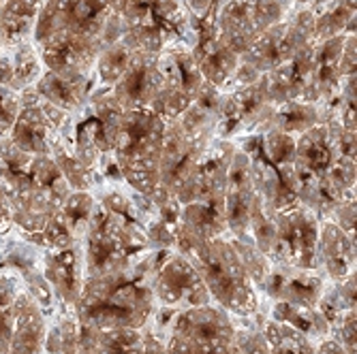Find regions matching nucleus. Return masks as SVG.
Here are the masks:
<instances>
[{"instance_id": "f257e3e1", "label": "nucleus", "mask_w": 357, "mask_h": 354, "mask_svg": "<svg viewBox=\"0 0 357 354\" xmlns=\"http://www.w3.org/2000/svg\"><path fill=\"white\" fill-rule=\"evenodd\" d=\"M120 37V17L107 0H43L32 43L45 71L84 77L94 73L103 47Z\"/></svg>"}, {"instance_id": "f03ea898", "label": "nucleus", "mask_w": 357, "mask_h": 354, "mask_svg": "<svg viewBox=\"0 0 357 354\" xmlns=\"http://www.w3.org/2000/svg\"><path fill=\"white\" fill-rule=\"evenodd\" d=\"M158 250L137 265L92 275L84 280L82 295L73 309L79 327L92 329H142L154 316L152 275Z\"/></svg>"}, {"instance_id": "7ed1b4c3", "label": "nucleus", "mask_w": 357, "mask_h": 354, "mask_svg": "<svg viewBox=\"0 0 357 354\" xmlns=\"http://www.w3.org/2000/svg\"><path fill=\"white\" fill-rule=\"evenodd\" d=\"M94 199L96 205L84 237L86 277L128 269L144 261L152 250L135 201L120 190Z\"/></svg>"}, {"instance_id": "20e7f679", "label": "nucleus", "mask_w": 357, "mask_h": 354, "mask_svg": "<svg viewBox=\"0 0 357 354\" xmlns=\"http://www.w3.org/2000/svg\"><path fill=\"white\" fill-rule=\"evenodd\" d=\"M176 252L197 267L212 301L227 314L250 318L259 312L257 288L240 261L229 233L214 239H197L182 224L176 227Z\"/></svg>"}, {"instance_id": "39448f33", "label": "nucleus", "mask_w": 357, "mask_h": 354, "mask_svg": "<svg viewBox=\"0 0 357 354\" xmlns=\"http://www.w3.org/2000/svg\"><path fill=\"white\" fill-rule=\"evenodd\" d=\"M163 139H165V122L154 111L150 109L124 111L118 124L114 150H112L118 175L137 195L148 197L154 207L174 199L160 188V179H158Z\"/></svg>"}, {"instance_id": "423d86ee", "label": "nucleus", "mask_w": 357, "mask_h": 354, "mask_svg": "<svg viewBox=\"0 0 357 354\" xmlns=\"http://www.w3.org/2000/svg\"><path fill=\"white\" fill-rule=\"evenodd\" d=\"M71 192L52 156H32L28 169L7 188L13 229L35 246Z\"/></svg>"}, {"instance_id": "0eeeda50", "label": "nucleus", "mask_w": 357, "mask_h": 354, "mask_svg": "<svg viewBox=\"0 0 357 354\" xmlns=\"http://www.w3.org/2000/svg\"><path fill=\"white\" fill-rule=\"evenodd\" d=\"M250 160V173L259 197L272 214L300 205V184L296 177V137L268 131L240 137L236 143Z\"/></svg>"}, {"instance_id": "6e6552de", "label": "nucleus", "mask_w": 357, "mask_h": 354, "mask_svg": "<svg viewBox=\"0 0 357 354\" xmlns=\"http://www.w3.org/2000/svg\"><path fill=\"white\" fill-rule=\"evenodd\" d=\"M120 41L139 51L160 54L190 45L188 9L180 0H133L120 15Z\"/></svg>"}, {"instance_id": "1a4fd4ad", "label": "nucleus", "mask_w": 357, "mask_h": 354, "mask_svg": "<svg viewBox=\"0 0 357 354\" xmlns=\"http://www.w3.org/2000/svg\"><path fill=\"white\" fill-rule=\"evenodd\" d=\"M234 318L218 305L178 309L163 337L167 354H231Z\"/></svg>"}, {"instance_id": "9d476101", "label": "nucleus", "mask_w": 357, "mask_h": 354, "mask_svg": "<svg viewBox=\"0 0 357 354\" xmlns=\"http://www.w3.org/2000/svg\"><path fill=\"white\" fill-rule=\"evenodd\" d=\"M314 43V11L298 7L284 19L268 28L242 56L240 60L252 67L257 73H270L298 51Z\"/></svg>"}, {"instance_id": "9b49d317", "label": "nucleus", "mask_w": 357, "mask_h": 354, "mask_svg": "<svg viewBox=\"0 0 357 354\" xmlns=\"http://www.w3.org/2000/svg\"><path fill=\"white\" fill-rule=\"evenodd\" d=\"M22 107L9 139L30 156H50L54 143L69 131L73 115L54 107L30 86L20 92Z\"/></svg>"}, {"instance_id": "f8f14e48", "label": "nucleus", "mask_w": 357, "mask_h": 354, "mask_svg": "<svg viewBox=\"0 0 357 354\" xmlns=\"http://www.w3.org/2000/svg\"><path fill=\"white\" fill-rule=\"evenodd\" d=\"M294 0H229L214 17L218 37L242 56L268 28L284 19Z\"/></svg>"}, {"instance_id": "ddd939ff", "label": "nucleus", "mask_w": 357, "mask_h": 354, "mask_svg": "<svg viewBox=\"0 0 357 354\" xmlns=\"http://www.w3.org/2000/svg\"><path fill=\"white\" fill-rule=\"evenodd\" d=\"M158 67H160V88L148 109L154 111L165 124H169L184 113V109L192 103V99L197 96L206 79L202 77L186 45L160 51Z\"/></svg>"}, {"instance_id": "4468645a", "label": "nucleus", "mask_w": 357, "mask_h": 354, "mask_svg": "<svg viewBox=\"0 0 357 354\" xmlns=\"http://www.w3.org/2000/svg\"><path fill=\"white\" fill-rule=\"evenodd\" d=\"M208 145L190 139L178 122L165 124L163 152H160L158 179L160 188L172 195L180 205L192 203L197 197L199 160Z\"/></svg>"}, {"instance_id": "2eb2a0df", "label": "nucleus", "mask_w": 357, "mask_h": 354, "mask_svg": "<svg viewBox=\"0 0 357 354\" xmlns=\"http://www.w3.org/2000/svg\"><path fill=\"white\" fill-rule=\"evenodd\" d=\"M319 218L304 205L274 214V243L268 254L272 265L317 269Z\"/></svg>"}, {"instance_id": "dca6fc26", "label": "nucleus", "mask_w": 357, "mask_h": 354, "mask_svg": "<svg viewBox=\"0 0 357 354\" xmlns=\"http://www.w3.org/2000/svg\"><path fill=\"white\" fill-rule=\"evenodd\" d=\"M152 291L154 299L174 309L202 307L212 303L197 267L176 250H158Z\"/></svg>"}, {"instance_id": "f3484780", "label": "nucleus", "mask_w": 357, "mask_h": 354, "mask_svg": "<svg viewBox=\"0 0 357 354\" xmlns=\"http://www.w3.org/2000/svg\"><path fill=\"white\" fill-rule=\"evenodd\" d=\"M268 99V79L261 75L246 88L222 94L220 115L216 124V139H236L252 133H261V128L272 111Z\"/></svg>"}, {"instance_id": "a211bd4d", "label": "nucleus", "mask_w": 357, "mask_h": 354, "mask_svg": "<svg viewBox=\"0 0 357 354\" xmlns=\"http://www.w3.org/2000/svg\"><path fill=\"white\" fill-rule=\"evenodd\" d=\"M188 19H190V45H188L190 56L195 64H197L202 77L220 90L236 73L240 56L218 37L214 22L199 19L190 13Z\"/></svg>"}, {"instance_id": "6ab92c4d", "label": "nucleus", "mask_w": 357, "mask_h": 354, "mask_svg": "<svg viewBox=\"0 0 357 354\" xmlns=\"http://www.w3.org/2000/svg\"><path fill=\"white\" fill-rule=\"evenodd\" d=\"M160 88L158 54L133 49L118 81L109 88L124 111L148 109Z\"/></svg>"}, {"instance_id": "aec40b11", "label": "nucleus", "mask_w": 357, "mask_h": 354, "mask_svg": "<svg viewBox=\"0 0 357 354\" xmlns=\"http://www.w3.org/2000/svg\"><path fill=\"white\" fill-rule=\"evenodd\" d=\"M41 273L47 286L52 288L54 299L60 303L62 312H73L86 280L84 243L58 248V250H45Z\"/></svg>"}, {"instance_id": "412c9836", "label": "nucleus", "mask_w": 357, "mask_h": 354, "mask_svg": "<svg viewBox=\"0 0 357 354\" xmlns=\"http://www.w3.org/2000/svg\"><path fill=\"white\" fill-rule=\"evenodd\" d=\"M94 205L96 199L90 192L73 190L69 199L60 207V211L47 222V227L43 229L35 246L43 250H58L84 243Z\"/></svg>"}, {"instance_id": "4be33fe9", "label": "nucleus", "mask_w": 357, "mask_h": 354, "mask_svg": "<svg viewBox=\"0 0 357 354\" xmlns=\"http://www.w3.org/2000/svg\"><path fill=\"white\" fill-rule=\"evenodd\" d=\"M257 188L250 173V160L238 147L234 160L227 171V186H225V216H227V233L236 239L248 237V220L250 209L257 199Z\"/></svg>"}, {"instance_id": "5701e85b", "label": "nucleus", "mask_w": 357, "mask_h": 354, "mask_svg": "<svg viewBox=\"0 0 357 354\" xmlns=\"http://www.w3.org/2000/svg\"><path fill=\"white\" fill-rule=\"evenodd\" d=\"M323 286V273L319 269H300L289 265H272L261 291L278 303L317 307Z\"/></svg>"}, {"instance_id": "b1692460", "label": "nucleus", "mask_w": 357, "mask_h": 354, "mask_svg": "<svg viewBox=\"0 0 357 354\" xmlns=\"http://www.w3.org/2000/svg\"><path fill=\"white\" fill-rule=\"evenodd\" d=\"M334 141H332V128L328 122H321L312 126L310 131L302 133L296 139V160L294 169L298 184H310L328 177L334 165Z\"/></svg>"}, {"instance_id": "393cba45", "label": "nucleus", "mask_w": 357, "mask_h": 354, "mask_svg": "<svg viewBox=\"0 0 357 354\" xmlns=\"http://www.w3.org/2000/svg\"><path fill=\"white\" fill-rule=\"evenodd\" d=\"M355 239L342 233L332 220H321L317 239V269L328 275V280L340 282L355 273Z\"/></svg>"}, {"instance_id": "a878e982", "label": "nucleus", "mask_w": 357, "mask_h": 354, "mask_svg": "<svg viewBox=\"0 0 357 354\" xmlns=\"http://www.w3.org/2000/svg\"><path fill=\"white\" fill-rule=\"evenodd\" d=\"M344 45V35L314 43L312 47V71L306 103L326 105L340 90V54Z\"/></svg>"}, {"instance_id": "bb28decb", "label": "nucleus", "mask_w": 357, "mask_h": 354, "mask_svg": "<svg viewBox=\"0 0 357 354\" xmlns=\"http://www.w3.org/2000/svg\"><path fill=\"white\" fill-rule=\"evenodd\" d=\"M312 45L298 51L291 60H287L274 71L266 73L268 79V99L272 105H280L287 101L306 103L310 71H312Z\"/></svg>"}, {"instance_id": "cd10ccee", "label": "nucleus", "mask_w": 357, "mask_h": 354, "mask_svg": "<svg viewBox=\"0 0 357 354\" xmlns=\"http://www.w3.org/2000/svg\"><path fill=\"white\" fill-rule=\"evenodd\" d=\"M47 335L45 314L28 293H17L13 301L11 325V354H43Z\"/></svg>"}, {"instance_id": "c85d7f7f", "label": "nucleus", "mask_w": 357, "mask_h": 354, "mask_svg": "<svg viewBox=\"0 0 357 354\" xmlns=\"http://www.w3.org/2000/svg\"><path fill=\"white\" fill-rule=\"evenodd\" d=\"M220 103H222V92L216 86L204 81L197 96H195L192 103L184 109V113L176 122L190 139L199 141L202 145H210L216 139Z\"/></svg>"}, {"instance_id": "c756f323", "label": "nucleus", "mask_w": 357, "mask_h": 354, "mask_svg": "<svg viewBox=\"0 0 357 354\" xmlns=\"http://www.w3.org/2000/svg\"><path fill=\"white\" fill-rule=\"evenodd\" d=\"M94 86H96L94 73L84 77H62L52 71H43V75L35 83V90L54 107L71 115H77L88 105Z\"/></svg>"}, {"instance_id": "7c9ffc66", "label": "nucleus", "mask_w": 357, "mask_h": 354, "mask_svg": "<svg viewBox=\"0 0 357 354\" xmlns=\"http://www.w3.org/2000/svg\"><path fill=\"white\" fill-rule=\"evenodd\" d=\"M82 354H146V327L92 329L79 327Z\"/></svg>"}, {"instance_id": "2f4dec72", "label": "nucleus", "mask_w": 357, "mask_h": 354, "mask_svg": "<svg viewBox=\"0 0 357 354\" xmlns=\"http://www.w3.org/2000/svg\"><path fill=\"white\" fill-rule=\"evenodd\" d=\"M43 0H5L0 7V49L32 41Z\"/></svg>"}, {"instance_id": "473e14b6", "label": "nucleus", "mask_w": 357, "mask_h": 354, "mask_svg": "<svg viewBox=\"0 0 357 354\" xmlns=\"http://www.w3.org/2000/svg\"><path fill=\"white\" fill-rule=\"evenodd\" d=\"M180 224L197 239H214L227 235L225 197H202L182 205Z\"/></svg>"}, {"instance_id": "72a5a7b5", "label": "nucleus", "mask_w": 357, "mask_h": 354, "mask_svg": "<svg viewBox=\"0 0 357 354\" xmlns=\"http://www.w3.org/2000/svg\"><path fill=\"white\" fill-rule=\"evenodd\" d=\"M321 124V107L314 103H302V101H287L280 105H274L261 133L278 131L291 137H300L302 133L310 131L312 126Z\"/></svg>"}, {"instance_id": "f704fd0d", "label": "nucleus", "mask_w": 357, "mask_h": 354, "mask_svg": "<svg viewBox=\"0 0 357 354\" xmlns=\"http://www.w3.org/2000/svg\"><path fill=\"white\" fill-rule=\"evenodd\" d=\"M355 35V0H332L314 11V43Z\"/></svg>"}, {"instance_id": "c9c22d12", "label": "nucleus", "mask_w": 357, "mask_h": 354, "mask_svg": "<svg viewBox=\"0 0 357 354\" xmlns=\"http://www.w3.org/2000/svg\"><path fill=\"white\" fill-rule=\"evenodd\" d=\"M270 318L298 329L300 333H304L312 341H321L330 335V325L326 323V318L319 314L317 307H300V305H289V303L274 301Z\"/></svg>"}, {"instance_id": "e433bc0d", "label": "nucleus", "mask_w": 357, "mask_h": 354, "mask_svg": "<svg viewBox=\"0 0 357 354\" xmlns=\"http://www.w3.org/2000/svg\"><path fill=\"white\" fill-rule=\"evenodd\" d=\"M261 333L268 341L270 354H314L317 350V341L274 318L261 320Z\"/></svg>"}, {"instance_id": "4c0bfd02", "label": "nucleus", "mask_w": 357, "mask_h": 354, "mask_svg": "<svg viewBox=\"0 0 357 354\" xmlns=\"http://www.w3.org/2000/svg\"><path fill=\"white\" fill-rule=\"evenodd\" d=\"M9 51L11 58V71H13V81H11V90L22 92L30 86H35L39 81V77L43 75L45 67L41 62V56L32 41H26L22 45H15Z\"/></svg>"}, {"instance_id": "58836bf2", "label": "nucleus", "mask_w": 357, "mask_h": 354, "mask_svg": "<svg viewBox=\"0 0 357 354\" xmlns=\"http://www.w3.org/2000/svg\"><path fill=\"white\" fill-rule=\"evenodd\" d=\"M43 350L50 354H82L79 323L73 312H62L56 327H52L45 335Z\"/></svg>"}, {"instance_id": "ea45409f", "label": "nucleus", "mask_w": 357, "mask_h": 354, "mask_svg": "<svg viewBox=\"0 0 357 354\" xmlns=\"http://www.w3.org/2000/svg\"><path fill=\"white\" fill-rule=\"evenodd\" d=\"M131 51L133 49L126 47L122 41H116V43L105 45L103 51L99 54V58H96V64H94L96 83L112 88L118 81V77L122 75L128 58H131Z\"/></svg>"}, {"instance_id": "a19ab883", "label": "nucleus", "mask_w": 357, "mask_h": 354, "mask_svg": "<svg viewBox=\"0 0 357 354\" xmlns=\"http://www.w3.org/2000/svg\"><path fill=\"white\" fill-rule=\"evenodd\" d=\"M248 237L266 256L270 254L272 243H274V214L266 207L264 199L259 195H257V199L252 203V209H250Z\"/></svg>"}, {"instance_id": "79ce46f5", "label": "nucleus", "mask_w": 357, "mask_h": 354, "mask_svg": "<svg viewBox=\"0 0 357 354\" xmlns=\"http://www.w3.org/2000/svg\"><path fill=\"white\" fill-rule=\"evenodd\" d=\"M231 243H234V248H236V252L240 256V261L244 263V267H246V271L250 275L252 286L255 288H261L264 282H266V277H268V273H270V267H272L270 259L252 243L250 237H244V239L231 237Z\"/></svg>"}, {"instance_id": "37998d69", "label": "nucleus", "mask_w": 357, "mask_h": 354, "mask_svg": "<svg viewBox=\"0 0 357 354\" xmlns=\"http://www.w3.org/2000/svg\"><path fill=\"white\" fill-rule=\"evenodd\" d=\"M32 156L22 152L9 137L0 139V184L5 190L28 169Z\"/></svg>"}, {"instance_id": "c03bdc74", "label": "nucleus", "mask_w": 357, "mask_h": 354, "mask_svg": "<svg viewBox=\"0 0 357 354\" xmlns=\"http://www.w3.org/2000/svg\"><path fill=\"white\" fill-rule=\"evenodd\" d=\"M15 284L0 275V354H11V325H13V301H15Z\"/></svg>"}, {"instance_id": "a18cd8bd", "label": "nucleus", "mask_w": 357, "mask_h": 354, "mask_svg": "<svg viewBox=\"0 0 357 354\" xmlns=\"http://www.w3.org/2000/svg\"><path fill=\"white\" fill-rule=\"evenodd\" d=\"M22 107V96L20 92L0 86V139H5L11 135L13 124L17 120Z\"/></svg>"}, {"instance_id": "49530a36", "label": "nucleus", "mask_w": 357, "mask_h": 354, "mask_svg": "<svg viewBox=\"0 0 357 354\" xmlns=\"http://www.w3.org/2000/svg\"><path fill=\"white\" fill-rule=\"evenodd\" d=\"M234 346L240 354H270L268 341L259 327H236Z\"/></svg>"}, {"instance_id": "de8ad7c7", "label": "nucleus", "mask_w": 357, "mask_h": 354, "mask_svg": "<svg viewBox=\"0 0 357 354\" xmlns=\"http://www.w3.org/2000/svg\"><path fill=\"white\" fill-rule=\"evenodd\" d=\"M355 320H357V309L344 312L336 323L330 327V335L349 352L357 354V335H355Z\"/></svg>"}, {"instance_id": "09e8293b", "label": "nucleus", "mask_w": 357, "mask_h": 354, "mask_svg": "<svg viewBox=\"0 0 357 354\" xmlns=\"http://www.w3.org/2000/svg\"><path fill=\"white\" fill-rule=\"evenodd\" d=\"M328 220H332L342 233H347L351 239H355V199L344 201L342 205H338V207L330 214Z\"/></svg>"}, {"instance_id": "8fccbe9b", "label": "nucleus", "mask_w": 357, "mask_h": 354, "mask_svg": "<svg viewBox=\"0 0 357 354\" xmlns=\"http://www.w3.org/2000/svg\"><path fill=\"white\" fill-rule=\"evenodd\" d=\"M229 0H186V9L190 15L214 22L216 13L220 11L222 5H227Z\"/></svg>"}, {"instance_id": "3c124183", "label": "nucleus", "mask_w": 357, "mask_h": 354, "mask_svg": "<svg viewBox=\"0 0 357 354\" xmlns=\"http://www.w3.org/2000/svg\"><path fill=\"white\" fill-rule=\"evenodd\" d=\"M355 54H357L355 35H344V45L340 54V79L355 77Z\"/></svg>"}, {"instance_id": "603ef678", "label": "nucleus", "mask_w": 357, "mask_h": 354, "mask_svg": "<svg viewBox=\"0 0 357 354\" xmlns=\"http://www.w3.org/2000/svg\"><path fill=\"white\" fill-rule=\"evenodd\" d=\"M13 229V220H11V203L5 186L0 184V235H7Z\"/></svg>"}, {"instance_id": "864d4df0", "label": "nucleus", "mask_w": 357, "mask_h": 354, "mask_svg": "<svg viewBox=\"0 0 357 354\" xmlns=\"http://www.w3.org/2000/svg\"><path fill=\"white\" fill-rule=\"evenodd\" d=\"M13 71H11V58L7 49H0V86L11 88Z\"/></svg>"}, {"instance_id": "5fc2aeb1", "label": "nucleus", "mask_w": 357, "mask_h": 354, "mask_svg": "<svg viewBox=\"0 0 357 354\" xmlns=\"http://www.w3.org/2000/svg\"><path fill=\"white\" fill-rule=\"evenodd\" d=\"M314 354H349L334 337H326V339H321V341H317V350H314Z\"/></svg>"}, {"instance_id": "6e6d98bb", "label": "nucleus", "mask_w": 357, "mask_h": 354, "mask_svg": "<svg viewBox=\"0 0 357 354\" xmlns=\"http://www.w3.org/2000/svg\"><path fill=\"white\" fill-rule=\"evenodd\" d=\"M107 3H109V7H112V11L116 13V15H120L128 5H131L133 3V0H107Z\"/></svg>"}, {"instance_id": "4d7b16f0", "label": "nucleus", "mask_w": 357, "mask_h": 354, "mask_svg": "<svg viewBox=\"0 0 357 354\" xmlns=\"http://www.w3.org/2000/svg\"><path fill=\"white\" fill-rule=\"evenodd\" d=\"M231 354H240V352L236 350V346H234V350H231Z\"/></svg>"}, {"instance_id": "13d9d810", "label": "nucleus", "mask_w": 357, "mask_h": 354, "mask_svg": "<svg viewBox=\"0 0 357 354\" xmlns=\"http://www.w3.org/2000/svg\"><path fill=\"white\" fill-rule=\"evenodd\" d=\"M180 3H182V5H184V7H186V0H180Z\"/></svg>"}, {"instance_id": "bf43d9fd", "label": "nucleus", "mask_w": 357, "mask_h": 354, "mask_svg": "<svg viewBox=\"0 0 357 354\" xmlns=\"http://www.w3.org/2000/svg\"><path fill=\"white\" fill-rule=\"evenodd\" d=\"M3 3H5V0H0V7H3Z\"/></svg>"}]
</instances>
